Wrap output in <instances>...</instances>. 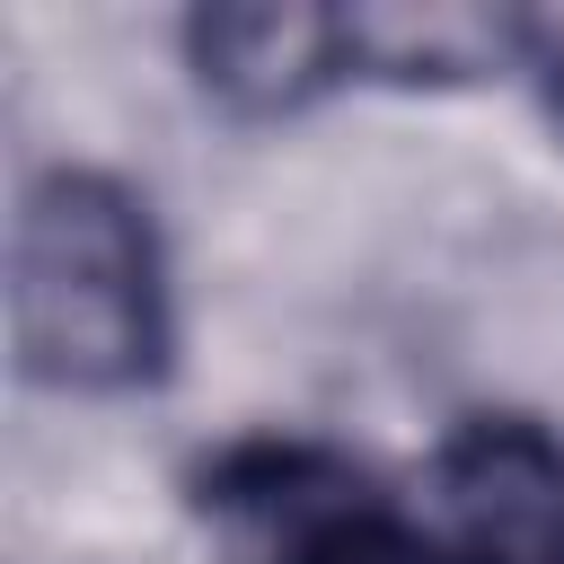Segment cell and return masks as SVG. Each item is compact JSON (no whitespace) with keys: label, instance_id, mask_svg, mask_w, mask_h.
<instances>
[{"label":"cell","instance_id":"obj_3","mask_svg":"<svg viewBox=\"0 0 564 564\" xmlns=\"http://www.w3.org/2000/svg\"><path fill=\"white\" fill-rule=\"evenodd\" d=\"M449 546L467 564H564V441L538 423L485 414L441 458Z\"/></svg>","mask_w":564,"mask_h":564},{"label":"cell","instance_id":"obj_1","mask_svg":"<svg viewBox=\"0 0 564 564\" xmlns=\"http://www.w3.org/2000/svg\"><path fill=\"white\" fill-rule=\"evenodd\" d=\"M9 335H18V370L44 388L115 397L159 379L167 273L132 185L97 167H53L26 185L9 238Z\"/></svg>","mask_w":564,"mask_h":564},{"label":"cell","instance_id":"obj_2","mask_svg":"<svg viewBox=\"0 0 564 564\" xmlns=\"http://www.w3.org/2000/svg\"><path fill=\"white\" fill-rule=\"evenodd\" d=\"M212 511L247 538L256 564H467L441 529L397 520L344 467L308 449H247L220 467Z\"/></svg>","mask_w":564,"mask_h":564},{"label":"cell","instance_id":"obj_5","mask_svg":"<svg viewBox=\"0 0 564 564\" xmlns=\"http://www.w3.org/2000/svg\"><path fill=\"white\" fill-rule=\"evenodd\" d=\"M520 62L546 79V97H555V115H564V9H538V18H520Z\"/></svg>","mask_w":564,"mask_h":564},{"label":"cell","instance_id":"obj_4","mask_svg":"<svg viewBox=\"0 0 564 564\" xmlns=\"http://www.w3.org/2000/svg\"><path fill=\"white\" fill-rule=\"evenodd\" d=\"M185 53L203 97H220L229 115H291L352 70V26L344 9L308 0H238L185 18Z\"/></svg>","mask_w":564,"mask_h":564}]
</instances>
